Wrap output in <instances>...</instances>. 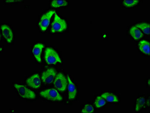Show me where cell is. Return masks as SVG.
<instances>
[{
  "label": "cell",
  "mask_w": 150,
  "mask_h": 113,
  "mask_svg": "<svg viewBox=\"0 0 150 113\" xmlns=\"http://www.w3.org/2000/svg\"><path fill=\"white\" fill-rule=\"evenodd\" d=\"M67 77L68 81V98L69 100H73L76 98V95H77V89L74 84L72 82L68 75H67Z\"/></svg>",
  "instance_id": "9c48e42d"
},
{
  "label": "cell",
  "mask_w": 150,
  "mask_h": 113,
  "mask_svg": "<svg viewBox=\"0 0 150 113\" xmlns=\"http://www.w3.org/2000/svg\"><path fill=\"white\" fill-rule=\"evenodd\" d=\"M14 86L19 93V95L22 98L28 99H34L36 97L33 91L23 85L15 84Z\"/></svg>",
  "instance_id": "277c9868"
},
{
  "label": "cell",
  "mask_w": 150,
  "mask_h": 113,
  "mask_svg": "<svg viewBox=\"0 0 150 113\" xmlns=\"http://www.w3.org/2000/svg\"><path fill=\"white\" fill-rule=\"evenodd\" d=\"M45 59L48 64H56L57 63H62L58 54L55 50L50 47L46 49Z\"/></svg>",
  "instance_id": "7a4b0ae2"
},
{
  "label": "cell",
  "mask_w": 150,
  "mask_h": 113,
  "mask_svg": "<svg viewBox=\"0 0 150 113\" xmlns=\"http://www.w3.org/2000/svg\"><path fill=\"white\" fill-rule=\"evenodd\" d=\"M145 103V99L144 97H141L138 98L137 100L135 110L137 112L139 111L144 106Z\"/></svg>",
  "instance_id": "e0dca14e"
},
{
  "label": "cell",
  "mask_w": 150,
  "mask_h": 113,
  "mask_svg": "<svg viewBox=\"0 0 150 113\" xmlns=\"http://www.w3.org/2000/svg\"><path fill=\"white\" fill-rule=\"evenodd\" d=\"M26 83L29 86L33 88L37 89L40 87L41 81L39 74H35L31 77L28 78Z\"/></svg>",
  "instance_id": "ba28073f"
},
{
  "label": "cell",
  "mask_w": 150,
  "mask_h": 113,
  "mask_svg": "<svg viewBox=\"0 0 150 113\" xmlns=\"http://www.w3.org/2000/svg\"><path fill=\"white\" fill-rule=\"evenodd\" d=\"M135 27L140 29L146 35L150 34V24L147 23H142L137 24L135 25Z\"/></svg>",
  "instance_id": "9a60e30c"
},
{
  "label": "cell",
  "mask_w": 150,
  "mask_h": 113,
  "mask_svg": "<svg viewBox=\"0 0 150 113\" xmlns=\"http://www.w3.org/2000/svg\"><path fill=\"white\" fill-rule=\"evenodd\" d=\"M56 11L54 10H51L43 14L41 18L39 23V25L42 31H46L49 25L51 18L55 14Z\"/></svg>",
  "instance_id": "5b68a950"
},
{
  "label": "cell",
  "mask_w": 150,
  "mask_h": 113,
  "mask_svg": "<svg viewBox=\"0 0 150 113\" xmlns=\"http://www.w3.org/2000/svg\"><path fill=\"white\" fill-rule=\"evenodd\" d=\"M94 112V107L92 105L89 104H86L81 111V113H91Z\"/></svg>",
  "instance_id": "ffe728a7"
},
{
  "label": "cell",
  "mask_w": 150,
  "mask_h": 113,
  "mask_svg": "<svg viewBox=\"0 0 150 113\" xmlns=\"http://www.w3.org/2000/svg\"><path fill=\"white\" fill-rule=\"evenodd\" d=\"M2 35L8 43H11L13 39L12 31L8 26L4 25L1 26Z\"/></svg>",
  "instance_id": "30bf717a"
},
{
  "label": "cell",
  "mask_w": 150,
  "mask_h": 113,
  "mask_svg": "<svg viewBox=\"0 0 150 113\" xmlns=\"http://www.w3.org/2000/svg\"><path fill=\"white\" fill-rule=\"evenodd\" d=\"M106 102L105 99L102 97L98 96L95 101V105L97 108H100L106 104Z\"/></svg>",
  "instance_id": "ac0fdd59"
},
{
  "label": "cell",
  "mask_w": 150,
  "mask_h": 113,
  "mask_svg": "<svg viewBox=\"0 0 150 113\" xmlns=\"http://www.w3.org/2000/svg\"><path fill=\"white\" fill-rule=\"evenodd\" d=\"M56 75V72L53 68H49L42 74V79L46 84L52 83Z\"/></svg>",
  "instance_id": "52a82bcc"
},
{
  "label": "cell",
  "mask_w": 150,
  "mask_h": 113,
  "mask_svg": "<svg viewBox=\"0 0 150 113\" xmlns=\"http://www.w3.org/2000/svg\"><path fill=\"white\" fill-rule=\"evenodd\" d=\"M6 2H7V3H13V2H21V1H13V0H10V1H6Z\"/></svg>",
  "instance_id": "44dd1931"
},
{
  "label": "cell",
  "mask_w": 150,
  "mask_h": 113,
  "mask_svg": "<svg viewBox=\"0 0 150 113\" xmlns=\"http://www.w3.org/2000/svg\"><path fill=\"white\" fill-rule=\"evenodd\" d=\"M139 50L146 54L150 55V42L146 40H142L139 44Z\"/></svg>",
  "instance_id": "4fadbf2b"
},
{
  "label": "cell",
  "mask_w": 150,
  "mask_h": 113,
  "mask_svg": "<svg viewBox=\"0 0 150 113\" xmlns=\"http://www.w3.org/2000/svg\"><path fill=\"white\" fill-rule=\"evenodd\" d=\"M139 2L138 0H132V1H124V6L127 8H131L136 6Z\"/></svg>",
  "instance_id": "d6986e66"
},
{
  "label": "cell",
  "mask_w": 150,
  "mask_h": 113,
  "mask_svg": "<svg viewBox=\"0 0 150 113\" xmlns=\"http://www.w3.org/2000/svg\"><path fill=\"white\" fill-rule=\"evenodd\" d=\"M68 4L66 1H52L51 2V6L53 8H59L67 6Z\"/></svg>",
  "instance_id": "2e32d148"
},
{
  "label": "cell",
  "mask_w": 150,
  "mask_h": 113,
  "mask_svg": "<svg viewBox=\"0 0 150 113\" xmlns=\"http://www.w3.org/2000/svg\"><path fill=\"white\" fill-rule=\"evenodd\" d=\"M44 48V46L41 43H38L35 44L33 49L32 52L34 56L38 61L41 62V54L43 49Z\"/></svg>",
  "instance_id": "8fae6325"
},
{
  "label": "cell",
  "mask_w": 150,
  "mask_h": 113,
  "mask_svg": "<svg viewBox=\"0 0 150 113\" xmlns=\"http://www.w3.org/2000/svg\"><path fill=\"white\" fill-rule=\"evenodd\" d=\"M54 85L55 87L59 91H65L67 85V81L65 76L61 73H58L55 78Z\"/></svg>",
  "instance_id": "8992f818"
},
{
  "label": "cell",
  "mask_w": 150,
  "mask_h": 113,
  "mask_svg": "<svg viewBox=\"0 0 150 113\" xmlns=\"http://www.w3.org/2000/svg\"><path fill=\"white\" fill-rule=\"evenodd\" d=\"M41 96L45 99L52 101H61L62 97L56 89H50L41 92L40 93Z\"/></svg>",
  "instance_id": "3957f363"
},
{
  "label": "cell",
  "mask_w": 150,
  "mask_h": 113,
  "mask_svg": "<svg viewBox=\"0 0 150 113\" xmlns=\"http://www.w3.org/2000/svg\"><path fill=\"white\" fill-rule=\"evenodd\" d=\"M67 28V25L65 20L62 19L55 13L54 18L52 24L51 32H62L66 29Z\"/></svg>",
  "instance_id": "6da1fadb"
},
{
  "label": "cell",
  "mask_w": 150,
  "mask_h": 113,
  "mask_svg": "<svg viewBox=\"0 0 150 113\" xmlns=\"http://www.w3.org/2000/svg\"><path fill=\"white\" fill-rule=\"evenodd\" d=\"M104 99L106 100L108 102H118L117 97L115 94L108 92H106L101 95Z\"/></svg>",
  "instance_id": "5bb4252c"
},
{
  "label": "cell",
  "mask_w": 150,
  "mask_h": 113,
  "mask_svg": "<svg viewBox=\"0 0 150 113\" xmlns=\"http://www.w3.org/2000/svg\"><path fill=\"white\" fill-rule=\"evenodd\" d=\"M130 34L135 40L141 39L143 36V34L140 30L135 26H133L130 29Z\"/></svg>",
  "instance_id": "7c38bea8"
}]
</instances>
